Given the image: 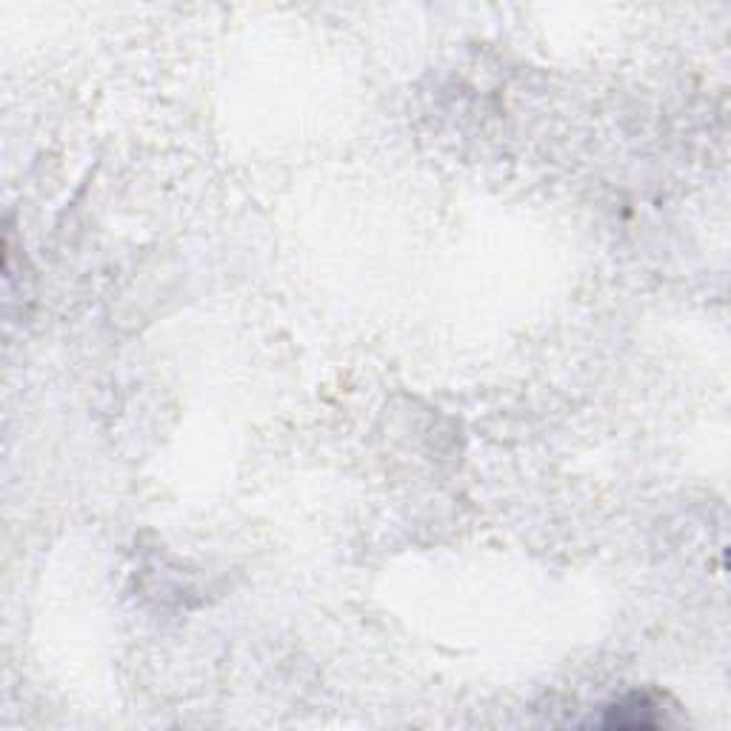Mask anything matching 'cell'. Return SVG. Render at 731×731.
Returning a JSON list of instances; mask_svg holds the SVG:
<instances>
[{
    "mask_svg": "<svg viewBox=\"0 0 731 731\" xmlns=\"http://www.w3.org/2000/svg\"><path fill=\"white\" fill-rule=\"evenodd\" d=\"M654 706L649 697L632 694L623 703L612 706V714L606 717V726H620V729H646V726H657L652 717Z\"/></svg>",
    "mask_w": 731,
    "mask_h": 731,
    "instance_id": "obj_1",
    "label": "cell"
}]
</instances>
